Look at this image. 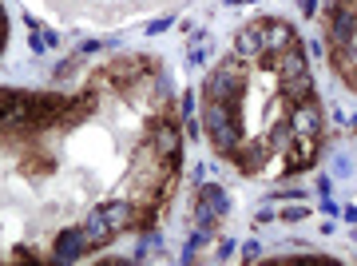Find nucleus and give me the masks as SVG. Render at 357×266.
I'll return each instance as SVG.
<instances>
[{
    "mask_svg": "<svg viewBox=\"0 0 357 266\" xmlns=\"http://www.w3.org/2000/svg\"><path fill=\"white\" fill-rule=\"evenodd\" d=\"M298 8H302V13L310 16V13H314V8H318V4H314V0H298Z\"/></svg>",
    "mask_w": 357,
    "mask_h": 266,
    "instance_id": "dca6fc26",
    "label": "nucleus"
},
{
    "mask_svg": "<svg viewBox=\"0 0 357 266\" xmlns=\"http://www.w3.org/2000/svg\"><path fill=\"white\" fill-rule=\"evenodd\" d=\"M128 223H131L128 203H103L84 219V235H88L91 246H103V242H112V235H119Z\"/></svg>",
    "mask_w": 357,
    "mask_h": 266,
    "instance_id": "f03ea898",
    "label": "nucleus"
},
{
    "mask_svg": "<svg viewBox=\"0 0 357 266\" xmlns=\"http://www.w3.org/2000/svg\"><path fill=\"white\" fill-rule=\"evenodd\" d=\"M349 84H354V88H357V72H349Z\"/></svg>",
    "mask_w": 357,
    "mask_h": 266,
    "instance_id": "f3484780",
    "label": "nucleus"
},
{
    "mask_svg": "<svg viewBox=\"0 0 357 266\" xmlns=\"http://www.w3.org/2000/svg\"><path fill=\"white\" fill-rule=\"evenodd\" d=\"M203 124L206 135L222 155H234L243 143V124H238V103H222V100H206L203 108Z\"/></svg>",
    "mask_w": 357,
    "mask_h": 266,
    "instance_id": "f257e3e1",
    "label": "nucleus"
},
{
    "mask_svg": "<svg viewBox=\"0 0 357 266\" xmlns=\"http://www.w3.org/2000/svg\"><path fill=\"white\" fill-rule=\"evenodd\" d=\"M167 28H171V20L163 16V20H151V24H147V32H167Z\"/></svg>",
    "mask_w": 357,
    "mask_h": 266,
    "instance_id": "2eb2a0df",
    "label": "nucleus"
},
{
    "mask_svg": "<svg viewBox=\"0 0 357 266\" xmlns=\"http://www.w3.org/2000/svg\"><path fill=\"white\" fill-rule=\"evenodd\" d=\"M234 52H238V60H258L262 56V28L258 24H250V28H243L238 36H234Z\"/></svg>",
    "mask_w": 357,
    "mask_h": 266,
    "instance_id": "6e6552de",
    "label": "nucleus"
},
{
    "mask_svg": "<svg viewBox=\"0 0 357 266\" xmlns=\"http://www.w3.org/2000/svg\"><path fill=\"white\" fill-rule=\"evenodd\" d=\"M282 219H286V223H298V219H306V211H302V207H290Z\"/></svg>",
    "mask_w": 357,
    "mask_h": 266,
    "instance_id": "4468645a",
    "label": "nucleus"
},
{
    "mask_svg": "<svg viewBox=\"0 0 357 266\" xmlns=\"http://www.w3.org/2000/svg\"><path fill=\"white\" fill-rule=\"evenodd\" d=\"M84 246H91L88 242V235H84V227H72V230H64V235H60V239H56V258H60V263H76L79 254H84Z\"/></svg>",
    "mask_w": 357,
    "mask_h": 266,
    "instance_id": "0eeeda50",
    "label": "nucleus"
},
{
    "mask_svg": "<svg viewBox=\"0 0 357 266\" xmlns=\"http://www.w3.org/2000/svg\"><path fill=\"white\" fill-rule=\"evenodd\" d=\"M151 147H155L159 155H178V127H175V124H155Z\"/></svg>",
    "mask_w": 357,
    "mask_h": 266,
    "instance_id": "9d476101",
    "label": "nucleus"
},
{
    "mask_svg": "<svg viewBox=\"0 0 357 266\" xmlns=\"http://www.w3.org/2000/svg\"><path fill=\"white\" fill-rule=\"evenodd\" d=\"M266 56V68L270 72H278V80H294V76H306L310 68H306V56H302V48L298 44H290V48H282V52H262Z\"/></svg>",
    "mask_w": 357,
    "mask_h": 266,
    "instance_id": "39448f33",
    "label": "nucleus"
},
{
    "mask_svg": "<svg viewBox=\"0 0 357 266\" xmlns=\"http://www.w3.org/2000/svg\"><path fill=\"white\" fill-rule=\"evenodd\" d=\"M159 251V235H155V230H147V235H143V242H139V254H155Z\"/></svg>",
    "mask_w": 357,
    "mask_h": 266,
    "instance_id": "ddd939ff",
    "label": "nucleus"
},
{
    "mask_svg": "<svg viewBox=\"0 0 357 266\" xmlns=\"http://www.w3.org/2000/svg\"><path fill=\"white\" fill-rule=\"evenodd\" d=\"M290 131H294V135H306V140H318V131H321L318 103H314V100H302V103H298V108L290 112Z\"/></svg>",
    "mask_w": 357,
    "mask_h": 266,
    "instance_id": "423d86ee",
    "label": "nucleus"
},
{
    "mask_svg": "<svg viewBox=\"0 0 357 266\" xmlns=\"http://www.w3.org/2000/svg\"><path fill=\"white\" fill-rule=\"evenodd\" d=\"M354 36H357V8L349 4V0H342V4H333V16H330L333 52H345L349 44H354Z\"/></svg>",
    "mask_w": 357,
    "mask_h": 266,
    "instance_id": "20e7f679",
    "label": "nucleus"
},
{
    "mask_svg": "<svg viewBox=\"0 0 357 266\" xmlns=\"http://www.w3.org/2000/svg\"><path fill=\"white\" fill-rule=\"evenodd\" d=\"M230 4H246V0H230Z\"/></svg>",
    "mask_w": 357,
    "mask_h": 266,
    "instance_id": "a211bd4d",
    "label": "nucleus"
},
{
    "mask_svg": "<svg viewBox=\"0 0 357 266\" xmlns=\"http://www.w3.org/2000/svg\"><path fill=\"white\" fill-rule=\"evenodd\" d=\"M203 207H206V211H211L215 219L227 215L230 203H227V195H222V187H215V183H211V187H203Z\"/></svg>",
    "mask_w": 357,
    "mask_h": 266,
    "instance_id": "9b49d317",
    "label": "nucleus"
},
{
    "mask_svg": "<svg viewBox=\"0 0 357 266\" xmlns=\"http://www.w3.org/2000/svg\"><path fill=\"white\" fill-rule=\"evenodd\" d=\"M243 84H246V72L238 60H227L218 64L215 72H211V80H206V100H222V103H238V96H243Z\"/></svg>",
    "mask_w": 357,
    "mask_h": 266,
    "instance_id": "7ed1b4c3",
    "label": "nucleus"
},
{
    "mask_svg": "<svg viewBox=\"0 0 357 266\" xmlns=\"http://www.w3.org/2000/svg\"><path fill=\"white\" fill-rule=\"evenodd\" d=\"M262 28V48L266 52H282V48H290L294 44V32H290V24H274V20H270V24H258Z\"/></svg>",
    "mask_w": 357,
    "mask_h": 266,
    "instance_id": "1a4fd4ad",
    "label": "nucleus"
},
{
    "mask_svg": "<svg viewBox=\"0 0 357 266\" xmlns=\"http://www.w3.org/2000/svg\"><path fill=\"white\" fill-rule=\"evenodd\" d=\"M349 4H354V8H357V0H349Z\"/></svg>",
    "mask_w": 357,
    "mask_h": 266,
    "instance_id": "6ab92c4d",
    "label": "nucleus"
},
{
    "mask_svg": "<svg viewBox=\"0 0 357 266\" xmlns=\"http://www.w3.org/2000/svg\"><path fill=\"white\" fill-rule=\"evenodd\" d=\"M282 88H286V96H290L294 103L310 100V72L306 76H294V80H282Z\"/></svg>",
    "mask_w": 357,
    "mask_h": 266,
    "instance_id": "f8f14e48",
    "label": "nucleus"
}]
</instances>
